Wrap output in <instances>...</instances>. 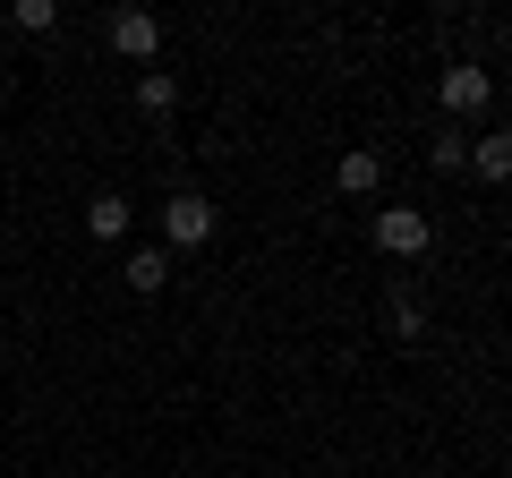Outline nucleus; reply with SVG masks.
<instances>
[{
	"instance_id": "f03ea898",
	"label": "nucleus",
	"mask_w": 512,
	"mask_h": 478,
	"mask_svg": "<svg viewBox=\"0 0 512 478\" xmlns=\"http://www.w3.org/2000/svg\"><path fill=\"white\" fill-rule=\"evenodd\" d=\"M163 239H171V248H205V239H214V197L180 188V197L163 205Z\"/></svg>"
},
{
	"instance_id": "9b49d317",
	"label": "nucleus",
	"mask_w": 512,
	"mask_h": 478,
	"mask_svg": "<svg viewBox=\"0 0 512 478\" xmlns=\"http://www.w3.org/2000/svg\"><path fill=\"white\" fill-rule=\"evenodd\" d=\"M384 325L402 333V342H419V333H427V308H419V299H393V308H384Z\"/></svg>"
},
{
	"instance_id": "7ed1b4c3",
	"label": "nucleus",
	"mask_w": 512,
	"mask_h": 478,
	"mask_svg": "<svg viewBox=\"0 0 512 478\" xmlns=\"http://www.w3.org/2000/svg\"><path fill=\"white\" fill-rule=\"evenodd\" d=\"M103 35H111L120 60H154V52H163V18H154V9H111Z\"/></svg>"
},
{
	"instance_id": "0eeeda50",
	"label": "nucleus",
	"mask_w": 512,
	"mask_h": 478,
	"mask_svg": "<svg viewBox=\"0 0 512 478\" xmlns=\"http://www.w3.org/2000/svg\"><path fill=\"white\" fill-rule=\"evenodd\" d=\"M333 188H342V197H376V188H384V163H376V154H342Z\"/></svg>"
},
{
	"instance_id": "9d476101",
	"label": "nucleus",
	"mask_w": 512,
	"mask_h": 478,
	"mask_svg": "<svg viewBox=\"0 0 512 478\" xmlns=\"http://www.w3.org/2000/svg\"><path fill=\"white\" fill-rule=\"evenodd\" d=\"M9 18H18L26 35H52V26H60V0H18V9H9Z\"/></svg>"
},
{
	"instance_id": "1a4fd4ad",
	"label": "nucleus",
	"mask_w": 512,
	"mask_h": 478,
	"mask_svg": "<svg viewBox=\"0 0 512 478\" xmlns=\"http://www.w3.org/2000/svg\"><path fill=\"white\" fill-rule=\"evenodd\" d=\"M470 163L487 171V180H504V171H512V137H504V129H495V137H478V146H470Z\"/></svg>"
},
{
	"instance_id": "39448f33",
	"label": "nucleus",
	"mask_w": 512,
	"mask_h": 478,
	"mask_svg": "<svg viewBox=\"0 0 512 478\" xmlns=\"http://www.w3.org/2000/svg\"><path fill=\"white\" fill-rule=\"evenodd\" d=\"M171 282V248H137V257H128V291L137 299H154Z\"/></svg>"
},
{
	"instance_id": "f257e3e1",
	"label": "nucleus",
	"mask_w": 512,
	"mask_h": 478,
	"mask_svg": "<svg viewBox=\"0 0 512 478\" xmlns=\"http://www.w3.org/2000/svg\"><path fill=\"white\" fill-rule=\"evenodd\" d=\"M427 239H436V222L419 205H376V248L384 257H427Z\"/></svg>"
},
{
	"instance_id": "6e6552de",
	"label": "nucleus",
	"mask_w": 512,
	"mask_h": 478,
	"mask_svg": "<svg viewBox=\"0 0 512 478\" xmlns=\"http://www.w3.org/2000/svg\"><path fill=\"white\" fill-rule=\"evenodd\" d=\"M86 231H94V239H128V205H120V197H94V205H86Z\"/></svg>"
},
{
	"instance_id": "423d86ee",
	"label": "nucleus",
	"mask_w": 512,
	"mask_h": 478,
	"mask_svg": "<svg viewBox=\"0 0 512 478\" xmlns=\"http://www.w3.org/2000/svg\"><path fill=\"white\" fill-rule=\"evenodd\" d=\"M171 103H180V77H171V69L137 77V111H146V120H171Z\"/></svg>"
},
{
	"instance_id": "20e7f679",
	"label": "nucleus",
	"mask_w": 512,
	"mask_h": 478,
	"mask_svg": "<svg viewBox=\"0 0 512 478\" xmlns=\"http://www.w3.org/2000/svg\"><path fill=\"white\" fill-rule=\"evenodd\" d=\"M436 94H444V111H453V120H470V111H487V103H495V77H487V69H470V60H453V69L436 77Z\"/></svg>"
}]
</instances>
